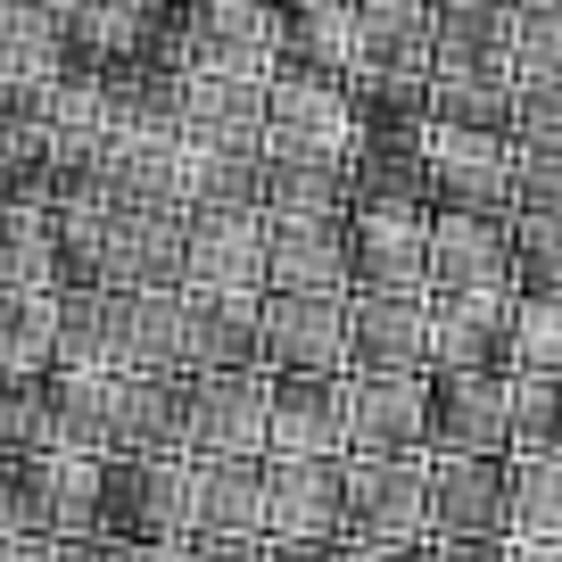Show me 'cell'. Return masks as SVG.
Instances as JSON below:
<instances>
[{
    "label": "cell",
    "mask_w": 562,
    "mask_h": 562,
    "mask_svg": "<svg viewBox=\"0 0 562 562\" xmlns=\"http://www.w3.org/2000/svg\"><path fill=\"white\" fill-rule=\"evenodd\" d=\"M91 488H100V456H67V447L0 456V538H83Z\"/></svg>",
    "instance_id": "obj_1"
},
{
    "label": "cell",
    "mask_w": 562,
    "mask_h": 562,
    "mask_svg": "<svg viewBox=\"0 0 562 562\" xmlns=\"http://www.w3.org/2000/svg\"><path fill=\"white\" fill-rule=\"evenodd\" d=\"M91 529L100 538H191V456H100L91 488Z\"/></svg>",
    "instance_id": "obj_2"
},
{
    "label": "cell",
    "mask_w": 562,
    "mask_h": 562,
    "mask_svg": "<svg viewBox=\"0 0 562 562\" xmlns=\"http://www.w3.org/2000/svg\"><path fill=\"white\" fill-rule=\"evenodd\" d=\"M273 372H191L182 381V456L199 463H265Z\"/></svg>",
    "instance_id": "obj_3"
},
{
    "label": "cell",
    "mask_w": 562,
    "mask_h": 562,
    "mask_svg": "<svg viewBox=\"0 0 562 562\" xmlns=\"http://www.w3.org/2000/svg\"><path fill=\"white\" fill-rule=\"evenodd\" d=\"M348 529V456H265V546H331Z\"/></svg>",
    "instance_id": "obj_4"
},
{
    "label": "cell",
    "mask_w": 562,
    "mask_h": 562,
    "mask_svg": "<svg viewBox=\"0 0 562 562\" xmlns=\"http://www.w3.org/2000/svg\"><path fill=\"white\" fill-rule=\"evenodd\" d=\"M422 158H430V215H505L513 224V133L430 124Z\"/></svg>",
    "instance_id": "obj_5"
},
{
    "label": "cell",
    "mask_w": 562,
    "mask_h": 562,
    "mask_svg": "<svg viewBox=\"0 0 562 562\" xmlns=\"http://www.w3.org/2000/svg\"><path fill=\"white\" fill-rule=\"evenodd\" d=\"M348 456H430V372H339Z\"/></svg>",
    "instance_id": "obj_6"
},
{
    "label": "cell",
    "mask_w": 562,
    "mask_h": 562,
    "mask_svg": "<svg viewBox=\"0 0 562 562\" xmlns=\"http://www.w3.org/2000/svg\"><path fill=\"white\" fill-rule=\"evenodd\" d=\"M348 538L430 546V456H348Z\"/></svg>",
    "instance_id": "obj_7"
},
{
    "label": "cell",
    "mask_w": 562,
    "mask_h": 562,
    "mask_svg": "<svg viewBox=\"0 0 562 562\" xmlns=\"http://www.w3.org/2000/svg\"><path fill=\"white\" fill-rule=\"evenodd\" d=\"M257 331H265V372H315V381H339V372H348V299L265 290Z\"/></svg>",
    "instance_id": "obj_8"
},
{
    "label": "cell",
    "mask_w": 562,
    "mask_h": 562,
    "mask_svg": "<svg viewBox=\"0 0 562 562\" xmlns=\"http://www.w3.org/2000/svg\"><path fill=\"white\" fill-rule=\"evenodd\" d=\"M182 290L265 299V207L182 215Z\"/></svg>",
    "instance_id": "obj_9"
},
{
    "label": "cell",
    "mask_w": 562,
    "mask_h": 562,
    "mask_svg": "<svg viewBox=\"0 0 562 562\" xmlns=\"http://www.w3.org/2000/svg\"><path fill=\"white\" fill-rule=\"evenodd\" d=\"M430 456H513L505 372H430Z\"/></svg>",
    "instance_id": "obj_10"
},
{
    "label": "cell",
    "mask_w": 562,
    "mask_h": 562,
    "mask_svg": "<svg viewBox=\"0 0 562 562\" xmlns=\"http://www.w3.org/2000/svg\"><path fill=\"white\" fill-rule=\"evenodd\" d=\"M356 108L348 83L323 75H273L265 91V149H306V158H356Z\"/></svg>",
    "instance_id": "obj_11"
},
{
    "label": "cell",
    "mask_w": 562,
    "mask_h": 562,
    "mask_svg": "<svg viewBox=\"0 0 562 562\" xmlns=\"http://www.w3.org/2000/svg\"><path fill=\"white\" fill-rule=\"evenodd\" d=\"M265 290L348 299V215H265Z\"/></svg>",
    "instance_id": "obj_12"
},
{
    "label": "cell",
    "mask_w": 562,
    "mask_h": 562,
    "mask_svg": "<svg viewBox=\"0 0 562 562\" xmlns=\"http://www.w3.org/2000/svg\"><path fill=\"white\" fill-rule=\"evenodd\" d=\"M430 299V215H348V299Z\"/></svg>",
    "instance_id": "obj_13"
},
{
    "label": "cell",
    "mask_w": 562,
    "mask_h": 562,
    "mask_svg": "<svg viewBox=\"0 0 562 562\" xmlns=\"http://www.w3.org/2000/svg\"><path fill=\"white\" fill-rule=\"evenodd\" d=\"M430 538H513L505 456H430Z\"/></svg>",
    "instance_id": "obj_14"
},
{
    "label": "cell",
    "mask_w": 562,
    "mask_h": 562,
    "mask_svg": "<svg viewBox=\"0 0 562 562\" xmlns=\"http://www.w3.org/2000/svg\"><path fill=\"white\" fill-rule=\"evenodd\" d=\"M182 67L273 75V0H182Z\"/></svg>",
    "instance_id": "obj_15"
},
{
    "label": "cell",
    "mask_w": 562,
    "mask_h": 562,
    "mask_svg": "<svg viewBox=\"0 0 562 562\" xmlns=\"http://www.w3.org/2000/svg\"><path fill=\"white\" fill-rule=\"evenodd\" d=\"M348 372H430V299H348Z\"/></svg>",
    "instance_id": "obj_16"
},
{
    "label": "cell",
    "mask_w": 562,
    "mask_h": 562,
    "mask_svg": "<svg viewBox=\"0 0 562 562\" xmlns=\"http://www.w3.org/2000/svg\"><path fill=\"white\" fill-rule=\"evenodd\" d=\"M356 67V0H273V75L348 83Z\"/></svg>",
    "instance_id": "obj_17"
},
{
    "label": "cell",
    "mask_w": 562,
    "mask_h": 562,
    "mask_svg": "<svg viewBox=\"0 0 562 562\" xmlns=\"http://www.w3.org/2000/svg\"><path fill=\"white\" fill-rule=\"evenodd\" d=\"M265 299H224V290H182V381L191 372H265Z\"/></svg>",
    "instance_id": "obj_18"
},
{
    "label": "cell",
    "mask_w": 562,
    "mask_h": 562,
    "mask_svg": "<svg viewBox=\"0 0 562 562\" xmlns=\"http://www.w3.org/2000/svg\"><path fill=\"white\" fill-rule=\"evenodd\" d=\"M513 290H456L430 299V372H505Z\"/></svg>",
    "instance_id": "obj_19"
},
{
    "label": "cell",
    "mask_w": 562,
    "mask_h": 562,
    "mask_svg": "<svg viewBox=\"0 0 562 562\" xmlns=\"http://www.w3.org/2000/svg\"><path fill=\"white\" fill-rule=\"evenodd\" d=\"M513 290V224L505 215H430V299Z\"/></svg>",
    "instance_id": "obj_20"
},
{
    "label": "cell",
    "mask_w": 562,
    "mask_h": 562,
    "mask_svg": "<svg viewBox=\"0 0 562 562\" xmlns=\"http://www.w3.org/2000/svg\"><path fill=\"white\" fill-rule=\"evenodd\" d=\"M265 91H273V75L182 67V140H224V149H265Z\"/></svg>",
    "instance_id": "obj_21"
},
{
    "label": "cell",
    "mask_w": 562,
    "mask_h": 562,
    "mask_svg": "<svg viewBox=\"0 0 562 562\" xmlns=\"http://www.w3.org/2000/svg\"><path fill=\"white\" fill-rule=\"evenodd\" d=\"M265 456H348V414H339V381H315V372H273Z\"/></svg>",
    "instance_id": "obj_22"
},
{
    "label": "cell",
    "mask_w": 562,
    "mask_h": 562,
    "mask_svg": "<svg viewBox=\"0 0 562 562\" xmlns=\"http://www.w3.org/2000/svg\"><path fill=\"white\" fill-rule=\"evenodd\" d=\"M42 430L67 456H108V439H116V372L50 364L42 372Z\"/></svg>",
    "instance_id": "obj_23"
},
{
    "label": "cell",
    "mask_w": 562,
    "mask_h": 562,
    "mask_svg": "<svg viewBox=\"0 0 562 562\" xmlns=\"http://www.w3.org/2000/svg\"><path fill=\"white\" fill-rule=\"evenodd\" d=\"M348 215H430V158H422V140H356Z\"/></svg>",
    "instance_id": "obj_24"
},
{
    "label": "cell",
    "mask_w": 562,
    "mask_h": 562,
    "mask_svg": "<svg viewBox=\"0 0 562 562\" xmlns=\"http://www.w3.org/2000/svg\"><path fill=\"white\" fill-rule=\"evenodd\" d=\"M430 67L513 75V0H430Z\"/></svg>",
    "instance_id": "obj_25"
},
{
    "label": "cell",
    "mask_w": 562,
    "mask_h": 562,
    "mask_svg": "<svg viewBox=\"0 0 562 562\" xmlns=\"http://www.w3.org/2000/svg\"><path fill=\"white\" fill-rule=\"evenodd\" d=\"M430 0H356V67L348 75H430Z\"/></svg>",
    "instance_id": "obj_26"
},
{
    "label": "cell",
    "mask_w": 562,
    "mask_h": 562,
    "mask_svg": "<svg viewBox=\"0 0 562 562\" xmlns=\"http://www.w3.org/2000/svg\"><path fill=\"white\" fill-rule=\"evenodd\" d=\"M191 538H257L265 546V463H199L191 456Z\"/></svg>",
    "instance_id": "obj_27"
},
{
    "label": "cell",
    "mask_w": 562,
    "mask_h": 562,
    "mask_svg": "<svg viewBox=\"0 0 562 562\" xmlns=\"http://www.w3.org/2000/svg\"><path fill=\"white\" fill-rule=\"evenodd\" d=\"M108 456H182L175 372H116V439H108Z\"/></svg>",
    "instance_id": "obj_28"
},
{
    "label": "cell",
    "mask_w": 562,
    "mask_h": 562,
    "mask_svg": "<svg viewBox=\"0 0 562 562\" xmlns=\"http://www.w3.org/2000/svg\"><path fill=\"white\" fill-rule=\"evenodd\" d=\"M124 331H133L124 290H58V364L124 372Z\"/></svg>",
    "instance_id": "obj_29"
},
{
    "label": "cell",
    "mask_w": 562,
    "mask_h": 562,
    "mask_svg": "<svg viewBox=\"0 0 562 562\" xmlns=\"http://www.w3.org/2000/svg\"><path fill=\"white\" fill-rule=\"evenodd\" d=\"M182 207H265V149H224V140H182Z\"/></svg>",
    "instance_id": "obj_30"
},
{
    "label": "cell",
    "mask_w": 562,
    "mask_h": 562,
    "mask_svg": "<svg viewBox=\"0 0 562 562\" xmlns=\"http://www.w3.org/2000/svg\"><path fill=\"white\" fill-rule=\"evenodd\" d=\"M265 215H348V158L265 149Z\"/></svg>",
    "instance_id": "obj_31"
},
{
    "label": "cell",
    "mask_w": 562,
    "mask_h": 562,
    "mask_svg": "<svg viewBox=\"0 0 562 562\" xmlns=\"http://www.w3.org/2000/svg\"><path fill=\"white\" fill-rule=\"evenodd\" d=\"M58 364V290H0V381H42Z\"/></svg>",
    "instance_id": "obj_32"
},
{
    "label": "cell",
    "mask_w": 562,
    "mask_h": 562,
    "mask_svg": "<svg viewBox=\"0 0 562 562\" xmlns=\"http://www.w3.org/2000/svg\"><path fill=\"white\" fill-rule=\"evenodd\" d=\"M67 67L58 0H0V83H50Z\"/></svg>",
    "instance_id": "obj_33"
},
{
    "label": "cell",
    "mask_w": 562,
    "mask_h": 562,
    "mask_svg": "<svg viewBox=\"0 0 562 562\" xmlns=\"http://www.w3.org/2000/svg\"><path fill=\"white\" fill-rule=\"evenodd\" d=\"M348 108L364 140H422L430 133V75H348Z\"/></svg>",
    "instance_id": "obj_34"
},
{
    "label": "cell",
    "mask_w": 562,
    "mask_h": 562,
    "mask_svg": "<svg viewBox=\"0 0 562 562\" xmlns=\"http://www.w3.org/2000/svg\"><path fill=\"white\" fill-rule=\"evenodd\" d=\"M430 124H456V133H513V75L430 67Z\"/></svg>",
    "instance_id": "obj_35"
},
{
    "label": "cell",
    "mask_w": 562,
    "mask_h": 562,
    "mask_svg": "<svg viewBox=\"0 0 562 562\" xmlns=\"http://www.w3.org/2000/svg\"><path fill=\"white\" fill-rule=\"evenodd\" d=\"M0 290H58L50 207H0Z\"/></svg>",
    "instance_id": "obj_36"
},
{
    "label": "cell",
    "mask_w": 562,
    "mask_h": 562,
    "mask_svg": "<svg viewBox=\"0 0 562 562\" xmlns=\"http://www.w3.org/2000/svg\"><path fill=\"white\" fill-rule=\"evenodd\" d=\"M505 488H513V538H562V447L505 456Z\"/></svg>",
    "instance_id": "obj_37"
},
{
    "label": "cell",
    "mask_w": 562,
    "mask_h": 562,
    "mask_svg": "<svg viewBox=\"0 0 562 562\" xmlns=\"http://www.w3.org/2000/svg\"><path fill=\"white\" fill-rule=\"evenodd\" d=\"M505 372H562V299H546V290H513Z\"/></svg>",
    "instance_id": "obj_38"
},
{
    "label": "cell",
    "mask_w": 562,
    "mask_h": 562,
    "mask_svg": "<svg viewBox=\"0 0 562 562\" xmlns=\"http://www.w3.org/2000/svg\"><path fill=\"white\" fill-rule=\"evenodd\" d=\"M513 389V456L562 447V372H505Z\"/></svg>",
    "instance_id": "obj_39"
},
{
    "label": "cell",
    "mask_w": 562,
    "mask_h": 562,
    "mask_svg": "<svg viewBox=\"0 0 562 562\" xmlns=\"http://www.w3.org/2000/svg\"><path fill=\"white\" fill-rule=\"evenodd\" d=\"M513 75L521 83L562 75V0H513Z\"/></svg>",
    "instance_id": "obj_40"
},
{
    "label": "cell",
    "mask_w": 562,
    "mask_h": 562,
    "mask_svg": "<svg viewBox=\"0 0 562 562\" xmlns=\"http://www.w3.org/2000/svg\"><path fill=\"white\" fill-rule=\"evenodd\" d=\"M513 290L562 299V215H513Z\"/></svg>",
    "instance_id": "obj_41"
},
{
    "label": "cell",
    "mask_w": 562,
    "mask_h": 562,
    "mask_svg": "<svg viewBox=\"0 0 562 562\" xmlns=\"http://www.w3.org/2000/svg\"><path fill=\"white\" fill-rule=\"evenodd\" d=\"M513 215H562V140H513Z\"/></svg>",
    "instance_id": "obj_42"
},
{
    "label": "cell",
    "mask_w": 562,
    "mask_h": 562,
    "mask_svg": "<svg viewBox=\"0 0 562 562\" xmlns=\"http://www.w3.org/2000/svg\"><path fill=\"white\" fill-rule=\"evenodd\" d=\"M25 447H50V430H42V381H0V456H25Z\"/></svg>",
    "instance_id": "obj_43"
},
{
    "label": "cell",
    "mask_w": 562,
    "mask_h": 562,
    "mask_svg": "<svg viewBox=\"0 0 562 562\" xmlns=\"http://www.w3.org/2000/svg\"><path fill=\"white\" fill-rule=\"evenodd\" d=\"M513 140H562V75H546V83L513 75Z\"/></svg>",
    "instance_id": "obj_44"
},
{
    "label": "cell",
    "mask_w": 562,
    "mask_h": 562,
    "mask_svg": "<svg viewBox=\"0 0 562 562\" xmlns=\"http://www.w3.org/2000/svg\"><path fill=\"white\" fill-rule=\"evenodd\" d=\"M58 562H182V538L158 546V538H100V529H83V538H58Z\"/></svg>",
    "instance_id": "obj_45"
},
{
    "label": "cell",
    "mask_w": 562,
    "mask_h": 562,
    "mask_svg": "<svg viewBox=\"0 0 562 562\" xmlns=\"http://www.w3.org/2000/svg\"><path fill=\"white\" fill-rule=\"evenodd\" d=\"M422 562H513V538H430Z\"/></svg>",
    "instance_id": "obj_46"
},
{
    "label": "cell",
    "mask_w": 562,
    "mask_h": 562,
    "mask_svg": "<svg viewBox=\"0 0 562 562\" xmlns=\"http://www.w3.org/2000/svg\"><path fill=\"white\" fill-rule=\"evenodd\" d=\"M182 562H273V546H257V538H182Z\"/></svg>",
    "instance_id": "obj_47"
},
{
    "label": "cell",
    "mask_w": 562,
    "mask_h": 562,
    "mask_svg": "<svg viewBox=\"0 0 562 562\" xmlns=\"http://www.w3.org/2000/svg\"><path fill=\"white\" fill-rule=\"evenodd\" d=\"M0 562H58V538H0Z\"/></svg>",
    "instance_id": "obj_48"
},
{
    "label": "cell",
    "mask_w": 562,
    "mask_h": 562,
    "mask_svg": "<svg viewBox=\"0 0 562 562\" xmlns=\"http://www.w3.org/2000/svg\"><path fill=\"white\" fill-rule=\"evenodd\" d=\"M513 562H562V538H513Z\"/></svg>",
    "instance_id": "obj_49"
}]
</instances>
